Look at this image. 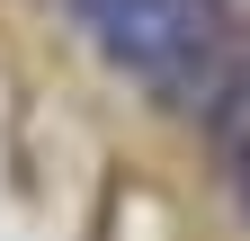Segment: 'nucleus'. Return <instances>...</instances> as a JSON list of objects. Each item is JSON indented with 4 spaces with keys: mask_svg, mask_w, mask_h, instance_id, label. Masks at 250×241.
I'll use <instances>...</instances> for the list:
<instances>
[{
    "mask_svg": "<svg viewBox=\"0 0 250 241\" xmlns=\"http://www.w3.org/2000/svg\"><path fill=\"white\" fill-rule=\"evenodd\" d=\"M89 36H99L107 63L143 72V80H170V72L197 63L206 45H224V9H214V0H125V9L99 18Z\"/></svg>",
    "mask_w": 250,
    "mask_h": 241,
    "instance_id": "f257e3e1",
    "label": "nucleus"
},
{
    "mask_svg": "<svg viewBox=\"0 0 250 241\" xmlns=\"http://www.w3.org/2000/svg\"><path fill=\"white\" fill-rule=\"evenodd\" d=\"M232 197H241V215H250V143H232Z\"/></svg>",
    "mask_w": 250,
    "mask_h": 241,
    "instance_id": "f03ea898",
    "label": "nucleus"
},
{
    "mask_svg": "<svg viewBox=\"0 0 250 241\" xmlns=\"http://www.w3.org/2000/svg\"><path fill=\"white\" fill-rule=\"evenodd\" d=\"M116 9H125V0H72V18H81V27H99V18H116Z\"/></svg>",
    "mask_w": 250,
    "mask_h": 241,
    "instance_id": "7ed1b4c3",
    "label": "nucleus"
}]
</instances>
